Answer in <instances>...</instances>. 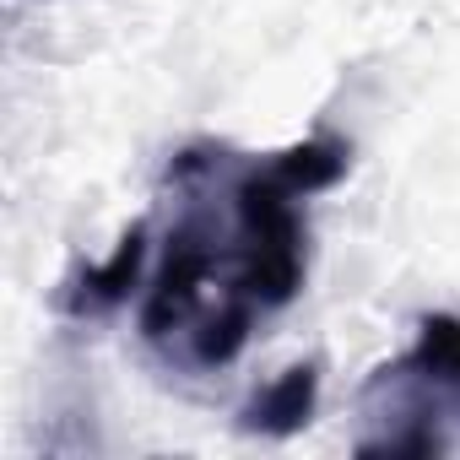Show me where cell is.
Returning <instances> with one entry per match:
<instances>
[{
  "label": "cell",
  "mask_w": 460,
  "mask_h": 460,
  "mask_svg": "<svg viewBox=\"0 0 460 460\" xmlns=\"http://www.w3.org/2000/svg\"><path fill=\"white\" fill-rule=\"evenodd\" d=\"M222 157H217V206H211V146H184L168 163V184L184 195V206L168 227L163 266L141 304V336L157 358L179 368L234 363L255 320L266 314L239 271V244L227 227V195H222Z\"/></svg>",
  "instance_id": "cell-1"
},
{
  "label": "cell",
  "mask_w": 460,
  "mask_h": 460,
  "mask_svg": "<svg viewBox=\"0 0 460 460\" xmlns=\"http://www.w3.org/2000/svg\"><path fill=\"white\" fill-rule=\"evenodd\" d=\"M368 417H395V428L358 438V455H438L449 438L433 428L449 406H460V320L422 314L417 341L385 363L363 390Z\"/></svg>",
  "instance_id": "cell-2"
},
{
  "label": "cell",
  "mask_w": 460,
  "mask_h": 460,
  "mask_svg": "<svg viewBox=\"0 0 460 460\" xmlns=\"http://www.w3.org/2000/svg\"><path fill=\"white\" fill-rule=\"evenodd\" d=\"M320 406V363H288L271 385H261L244 411H239V428L255 433V438H293L298 428H309Z\"/></svg>",
  "instance_id": "cell-3"
},
{
  "label": "cell",
  "mask_w": 460,
  "mask_h": 460,
  "mask_svg": "<svg viewBox=\"0 0 460 460\" xmlns=\"http://www.w3.org/2000/svg\"><path fill=\"white\" fill-rule=\"evenodd\" d=\"M141 266H146V222H130L125 239L114 244V255L103 266H87L82 277L66 282L60 293V309L76 314V320H93V314H109L130 298V288L141 282Z\"/></svg>",
  "instance_id": "cell-4"
}]
</instances>
